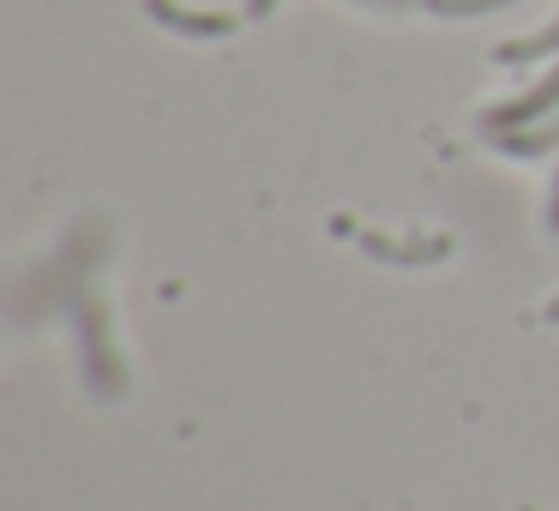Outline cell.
<instances>
[{"label":"cell","mask_w":559,"mask_h":511,"mask_svg":"<svg viewBox=\"0 0 559 511\" xmlns=\"http://www.w3.org/2000/svg\"><path fill=\"white\" fill-rule=\"evenodd\" d=\"M559 109V67L554 73H542L523 97H511V103H493V109H481V133H518V127H535V121H547V115Z\"/></svg>","instance_id":"cell-1"},{"label":"cell","mask_w":559,"mask_h":511,"mask_svg":"<svg viewBox=\"0 0 559 511\" xmlns=\"http://www.w3.org/2000/svg\"><path fill=\"white\" fill-rule=\"evenodd\" d=\"M355 241H361V253L385 259V265H439V259L451 253V235H415V241H391V235L361 229Z\"/></svg>","instance_id":"cell-2"},{"label":"cell","mask_w":559,"mask_h":511,"mask_svg":"<svg viewBox=\"0 0 559 511\" xmlns=\"http://www.w3.org/2000/svg\"><path fill=\"white\" fill-rule=\"evenodd\" d=\"M145 13L157 25H169L175 37H229L235 13H193V7H175V0H145Z\"/></svg>","instance_id":"cell-3"},{"label":"cell","mask_w":559,"mask_h":511,"mask_svg":"<svg viewBox=\"0 0 559 511\" xmlns=\"http://www.w3.org/2000/svg\"><path fill=\"white\" fill-rule=\"evenodd\" d=\"M85 379L103 391V397L121 391V367L109 361V343H103V313H91V307H85Z\"/></svg>","instance_id":"cell-4"},{"label":"cell","mask_w":559,"mask_h":511,"mask_svg":"<svg viewBox=\"0 0 559 511\" xmlns=\"http://www.w3.org/2000/svg\"><path fill=\"white\" fill-rule=\"evenodd\" d=\"M506 157H542V151H554L559 145V109L547 115V121H535V127H518V133H487Z\"/></svg>","instance_id":"cell-5"},{"label":"cell","mask_w":559,"mask_h":511,"mask_svg":"<svg viewBox=\"0 0 559 511\" xmlns=\"http://www.w3.org/2000/svg\"><path fill=\"white\" fill-rule=\"evenodd\" d=\"M547 55H559V19L542 31H530V37H518V43H499L493 61L499 67H530V61H547Z\"/></svg>","instance_id":"cell-6"},{"label":"cell","mask_w":559,"mask_h":511,"mask_svg":"<svg viewBox=\"0 0 559 511\" xmlns=\"http://www.w3.org/2000/svg\"><path fill=\"white\" fill-rule=\"evenodd\" d=\"M427 13L439 19H475V13H499V7H511V0H421Z\"/></svg>","instance_id":"cell-7"},{"label":"cell","mask_w":559,"mask_h":511,"mask_svg":"<svg viewBox=\"0 0 559 511\" xmlns=\"http://www.w3.org/2000/svg\"><path fill=\"white\" fill-rule=\"evenodd\" d=\"M547 229L559 235V175H554V193H547Z\"/></svg>","instance_id":"cell-8"},{"label":"cell","mask_w":559,"mask_h":511,"mask_svg":"<svg viewBox=\"0 0 559 511\" xmlns=\"http://www.w3.org/2000/svg\"><path fill=\"white\" fill-rule=\"evenodd\" d=\"M271 7H277V0H247V19H265Z\"/></svg>","instance_id":"cell-9"},{"label":"cell","mask_w":559,"mask_h":511,"mask_svg":"<svg viewBox=\"0 0 559 511\" xmlns=\"http://www.w3.org/2000/svg\"><path fill=\"white\" fill-rule=\"evenodd\" d=\"M547 325H559V295H554V301H547Z\"/></svg>","instance_id":"cell-10"},{"label":"cell","mask_w":559,"mask_h":511,"mask_svg":"<svg viewBox=\"0 0 559 511\" xmlns=\"http://www.w3.org/2000/svg\"><path fill=\"white\" fill-rule=\"evenodd\" d=\"M379 7H403V0H379Z\"/></svg>","instance_id":"cell-11"},{"label":"cell","mask_w":559,"mask_h":511,"mask_svg":"<svg viewBox=\"0 0 559 511\" xmlns=\"http://www.w3.org/2000/svg\"><path fill=\"white\" fill-rule=\"evenodd\" d=\"M523 511H530V506H523Z\"/></svg>","instance_id":"cell-12"}]
</instances>
